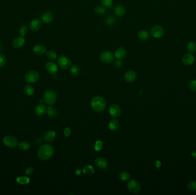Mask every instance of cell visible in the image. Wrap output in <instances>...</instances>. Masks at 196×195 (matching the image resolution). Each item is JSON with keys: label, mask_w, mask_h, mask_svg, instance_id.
Listing matches in <instances>:
<instances>
[{"label": "cell", "mask_w": 196, "mask_h": 195, "mask_svg": "<svg viewBox=\"0 0 196 195\" xmlns=\"http://www.w3.org/2000/svg\"><path fill=\"white\" fill-rule=\"evenodd\" d=\"M54 154V147L51 144H45L40 147L38 152V156L40 160L45 161L51 158Z\"/></svg>", "instance_id": "1"}, {"label": "cell", "mask_w": 196, "mask_h": 195, "mask_svg": "<svg viewBox=\"0 0 196 195\" xmlns=\"http://www.w3.org/2000/svg\"><path fill=\"white\" fill-rule=\"evenodd\" d=\"M91 105L92 109L95 112H101L105 109L106 102L103 98L99 96H96L91 99Z\"/></svg>", "instance_id": "2"}, {"label": "cell", "mask_w": 196, "mask_h": 195, "mask_svg": "<svg viewBox=\"0 0 196 195\" xmlns=\"http://www.w3.org/2000/svg\"><path fill=\"white\" fill-rule=\"evenodd\" d=\"M56 100V93L52 90L49 89L45 92L44 94V101L48 105L54 104Z\"/></svg>", "instance_id": "3"}, {"label": "cell", "mask_w": 196, "mask_h": 195, "mask_svg": "<svg viewBox=\"0 0 196 195\" xmlns=\"http://www.w3.org/2000/svg\"><path fill=\"white\" fill-rule=\"evenodd\" d=\"M39 73L35 71H29L25 76V81L29 84L35 83L39 80Z\"/></svg>", "instance_id": "4"}, {"label": "cell", "mask_w": 196, "mask_h": 195, "mask_svg": "<svg viewBox=\"0 0 196 195\" xmlns=\"http://www.w3.org/2000/svg\"><path fill=\"white\" fill-rule=\"evenodd\" d=\"M3 144L10 148H15L18 145V140L17 138L12 135H8L3 138Z\"/></svg>", "instance_id": "5"}, {"label": "cell", "mask_w": 196, "mask_h": 195, "mask_svg": "<svg viewBox=\"0 0 196 195\" xmlns=\"http://www.w3.org/2000/svg\"><path fill=\"white\" fill-rule=\"evenodd\" d=\"M58 64L59 67L63 69H68L72 65L71 60L66 56L61 55L58 59Z\"/></svg>", "instance_id": "6"}, {"label": "cell", "mask_w": 196, "mask_h": 195, "mask_svg": "<svg viewBox=\"0 0 196 195\" xmlns=\"http://www.w3.org/2000/svg\"><path fill=\"white\" fill-rule=\"evenodd\" d=\"M151 36L155 39H160L165 34L163 28L159 25L153 26L150 30Z\"/></svg>", "instance_id": "7"}, {"label": "cell", "mask_w": 196, "mask_h": 195, "mask_svg": "<svg viewBox=\"0 0 196 195\" xmlns=\"http://www.w3.org/2000/svg\"><path fill=\"white\" fill-rule=\"evenodd\" d=\"M128 190L134 194H137L140 191V185L136 180H130L127 185Z\"/></svg>", "instance_id": "8"}, {"label": "cell", "mask_w": 196, "mask_h": 195, "mask_svg": "<svg viewBox=\"0 0 196 195\" xmlns=\"http://www.w3.org/2000/svg\"><path fill=\"white\" fill-rule=\"evenodd\" d=\"M100 61L106 64H110L114 60V55L110 51H104L100 55Z\"/></svg>", "instance_id": "9"}, {"label": "cell", "mask_w": 196, "mask_h": 195, "mask_svg": "<svg viewBox=\"0 0 196 195\" xmlns=\"http://www.w3.org/2000/svg\"><path fill=\"white\" fill-rule=\"evenodd\" d=\"M47 71L52 75H55L58 72V66L53 61H48L45 65Z\"/></svg>", "instance_id": "10"}, {"label": "cell", "mask_w": 196, "mask_h": 195, "mask_svg": "<svg viewBox=\"0 0 196 195\" xmlns=\"http://www.w3.org/2000/svg\"><path fill=\"white\" fill-rule=\"evenodd\" d=\"M195 61V57L191 53L185 54L182 59V64L186 66L192 65V64H193Z\"/></svg>", "instance_id": "11"}, {"label": "cell", "mask_w": 196, "mask_h": 195, "mask_svg": "<svg viewBox=\"0 0 196 195\" xmlns=\"http://www.w3.org/2000/svg\"><path fill=\"white\" fill-rule=\"evenodd\" d=\"M109 113L112 117L117 118L121 114V109L117 104H113L110 106Z\"/></svg>", "instance_id": "12"}, {"label": "cell", "mask_w": 196, "mask_h": 195, "mask_svg": "<svg viewBox=\"0 0 196 195\" xmlns=\"http://www.w3.org/2000/svg\"><path fill=\"white\" fill-rule=\"evenodd\" d=\"M26 42V39L23 36L17 37L13 39L12 42V46L16 49H20L24 46Z\"/></svg>", "instance_id": "13"}, {"label": "cell", "mask_w": 196, "mask_h": 195, "mask_svg": "<svg viewBox=\"0 0 196 195\" xmlns=\"http://www.w3.org/2000/svg\"><path fill=\"white\" fill-rule=\"evenodd\" d=\"M41 27V21L39 19H35L32 20L29 24V28L32 32H37L39 30Z\"/></svg>", "instance_id": "14"}, {"label": "cell", "mask_w": 196, "mask_h": 195, "mask_svg": "<svg viewBox=\"0 0 196 195\" xmlns=\"http://www.w3.org/2000/svg\"><path fill=\"white\" fill-rule=\"evenodd\" d=\"M33 52L36 56H42L47 53V48L42 45H36L33 48Z\"/></svg>", "instance_id": "15"}, {"label": "cell", "mask_w": 196, "mask_h": 195, "mask_svg": "<svg viewBox=\"0 0 196 195\" xmlns=\"http://www.w3.org/2000/svg\"><path fill=\"white\" fill-rule=\"evenodd\" d=\"M54 14L50 11H47L45 12L41 16V20L45 24H49L52 22L54 20Z\"/></svg>", "instance_id": "16"}, {"label": "cell", "mask_w": 196, "mask_h": 195, "mask_svg": "<svg viewBox=\"0 0 196 195\" xmlns=\"http://www.w3.org/2000/svg\"><path fill=\"white\" fill-rule=\"evenodd\" d=\"M56 138V133L53 131H47L44 136V140L47 142H51Z\"/></svg>", "instance_id": "17"}, {"label": "cell", "mask_w": 196, "mask_h": 195, "mask_svg": "<svg viewBox=\"0 0 196 195\" xmlns=\"http://www.w3.org/2000/svg\"><path fill=\"white\" fill-rule=\"evenodd\" d=\"M95 163L96 165L100 168H105L107 166V161L106 158L102 157H99L95 159Z\"/></svg>", "instance_id": "18"}, {"label": "cell", "mask_w": 196, "mask_h": 195, "mask_svg": "<svg viewBox=\"0 0 196 195\" xmlns=\"http://www.w3.org/2000/svg\"><path fill=\"white\" fill-rule=\"evenodd\" d=\"M137 78V74L133 71H129L124 75V79L127 82H133Z\"/></svg>", "instance_id": "19"}, {"label": "cell", "mask_w": 196, "mask_h": 195, "mask_svg": "<svg viewBox=\"0 0 196 195\" xmlns=\"http://www.w3.org/2000/svg\"><path fill=\"white\" fill-rule=\"evenodd\" d=\"M126 50L123 47H120L116 50L114 56L118 59L122 60L126 57Z\"/></svg>", "instance_id": "20"}, {"label": "cell", "mask_w": 196, "mask_h": 195, "mask_svg": "<svg viewBox=\"0 0 196 195\" xmlns=\"http://www.w3.org/2000/svg\"><path fill=\"white\" fill-rule=\"evenodd\" d=\"M47 107L44 104H39L35 108V113L38 116H42L47 112Z\"/></svg>", "instance_id": "21"}, {"label": "cell", "mask_w": 196, "mask_h": 195, "mask_svg": "<svg viewBox=\"0 0 196 195\" xmlns=\"http://www.w3.org/2000/svg\"><path fill=\"white\" fill-rule=\"evenodd\" d=\"M138 37L142 41H146L149 39L150 34L146 30H140L138 33Z\"/></svg>", "instance_id": "22"}, {"label": "cell", "mask_w": 196, "mask_h": 195, "mask_svg": "<svg viewBox=\"0 0 196 195\" xmlns=\"http://www.w3.org/2000/svg\"><path fill=\"white\" fill-rule=\"evenodd\" d=\"M95 169L94 167L91 165H87L83 167V172L87 176L92 175L94 174Z\"/></svg>", "instance_id": "23"}, {"label": "cell", "mask_w": 196, "mask_h": 195, "mask_svg": "<svg viewBox=\"0 0 196 195\" xmlns=\"http://www.w3.org/2000/svg\"><path fill=\"white\" fill-rule=\"evenodd\" d=\"M108 127L111 131H117L119 127V123L118 120L115 119L111 120L109 122Z\"/></svg>", "instance_id": "24"}, {"label": "cell", "mask_w": 196, "mask_h": 195, "mask_svg": "<svg viewBox=\"0 0 196 195\" xmlns=\"http://www.w3.org/2000/svg\"><path fill=\"white\" fill-rule=\"evenodd\" d=\"M125 12H126L125 8L122 5H119L115 8L114 13L117 16L122 17V16H124V15L125 14Z\"/></svg>", "instance_id": "25"}, {"label": "cell", "mask_w": 196, "mask_h": 195, "mask_svg": "<svg viewBox=\"0 0 196 195\" xmlns=\"http://www.w3.org/2000/svg\"><path fill=\"white\" fill-rule=\"evenodd\" d=\"M47 115L50 117H55L57 116V110L52 106H48L47 108Z\"/></svg>", "instance_id": "26"}, {"label": "cell", "mask_w": 196, "mask_h": 195, "mask_svg": "<svg viewBox=\"0 0 196 195\" xmlns=\"http://www.w3.org/2000/svg\"><path fill=\"white\" fill-rule=\"evenodd\" d=\"M35 89L32 85H27L24 88V93L28 96H31L33 95Z\"/></svg>", "instance_id": "27"}, {"label": "cell", "mask_w": 196, "mask_h": 195, "mask_svg": "<svg viewBox=\"0 0 196 195\" xmlns=\"http://www.w3.org/2000/svg\"><path fill=\"white\" fill-rule=\"evenodd\" d=\"M16 181L20 184H28L30 181V178L26 176H20L17 178Z\"/></svg>", "instance_id": "28"}, {"label": "cell", "mask_w": 196, "mask_h": 195, "mask_svg": "<svg viewBox=\"0 0 196 195\" xmlns=\"http://www.w3.org/2000/svg\"><path fill=\"white\" fill-rule=\"evenodd\" d=\"M119 178H120V180H122L123 181H128L130 179L131 175L127 172L123 171V172H121L119 174Z\"/></svg>", "instance_id": "29"}, {"label": "cell", "mask_w": 196, "mask_h": 195, "mask_svg": "<svg viewBox=\"0 0 196 195\" xmlns=\"http://www.w3.org/2000/svg\"><path fill=\"white\" fill-rule=\"evenodd\" d=\"M186 49L189 53H194L196 51V42L195 41L189 42L188 45Z\"/></svg>", "instance_id": "30"}, {"label": "cell", "mask_w": 196, "mask_h": 195, "mask_svg": "<svg viewBox=\"0 0 196 195\" xmlns=\"http://www.w3.org/2000/svg\"><path fill=\"white\" fill-rule=\"evenodd\" d=\"M105 24L107 26L114 25L116 23V19L113 16H108L105 19Z\"/></svg>", "instance_id": "31"}, {"label": "cell", "mask_w": 196, "mask_h": 195, "mask_svg": "<svg viewBox=\"0 0 196 195\" xmlns=\"http://www.w3.org/2000/svg\"><path fill=\"white\" fill-rule=\"evenodd\" d=\"M19 147L22 151H28L30 148V144L27 141H21L18 144Z\"/></svg>", "instance_id": "32"}, {"label": "cell", "mask_w": 196, "mask_h": 195, "mask_svg": "<svg viewBox=\"0 0 196 195\" xmlns=\"http://www.w3.org/2000/svg\"><path fill=\"white\" fill-rule=\"evenodd\" d=\"M95 12L99 15H104L106 12V10L104 6H97L95 7L94 9Z\"/></svg>", "instance_id": "33"}, {"label": "cell", "mask_w": 196, "mask_h": 195, "mask_svg": "<svg viewBox=\"0 0 196 195\" xmlns=\"http://www.w3.org/2000/svg\"><path fill=\"white\" fill-rule=\"evenodd\" d=\"M101 3L105 8H111L113 6V0H101Z\"/></svg>", "instance_id": "34"}, {"label": "cell", "mask_w": 196, "mask_h": 195, "mask_svg": "<svg viewBox=\"0 0 196 195\" xmlns=\"http://www.w3.org/2000/svg\"><path fill=\"white\" fill-rule=\"evenodd\" d=\"M47 57L49 59L54 60L57 58V53L54 50H50L47 52Z\"/></svg>", "instance_id": "35"}, {"label": "cell", "mask_w": 196, "mask_h": 195, "mask_svg": "<svg viewBox=\"0 0 196 195\" xmlns=\"http://www.w3.org/2000/svg\"><path fill=\"white\" fill-rule=\"evenodd\" d=\"M80 68L78 65H74L70 69V72L71 73L74 75V76H78L79 74L80 73Z\"/></svg>", "instance_id": "36"}, {"label": "cell", "mask_w": 196, "mask_h": 195, "mask_svg": "<svg viewBox=\"0 0 196 195\" xmlns=\"http://www.w3.org/2000/svg\"><path fill=\"white\" fill-rule=\"evenodd\" d=\"M188 189L192 192L196 191V181H192L188 184Z\"/></svg>", "instance_id": "37"}, {"label": "cell", "mask_w": 196, "mask_h": 195, "mask_svg": "<svg viewBox=\"0 0 196 195\" xmlns=\"http://www.w3.org/2000/svg\"><path fill=\"white\" fill-rule=\"evenodd\" d=\"M28 32V29L27 27L25 25H22L20 26L19 28V33L21 36L24 37Z\"/></svg>", "instance_id": "38"}, {"label": "cell", "mask_w": 196, "mask_h": 195, "mask_svg": "<svg viewBox=\"0 0 196 195\" xmlns=\"http://www.w3.org/2000/svg\"><path fill=\"white\" fill-rule=\"evenodd\" d=\"M6 63V58L3 55H0V68L5 65Z\"/></svg>", "instance_id": "39"}, {"label": "cell", "mask_w": 196, "mask_h": 195, "mask_svg": "<svg viewBox=\"0 0 196 195\" xmlns=\"http://www.w3.org/2000/svg\"><path fill=\"white\" fill-rule=\"evenodd\" d=\"M189 88L190 90L196 92V80H192L189 82Z\"/></svg>", "instance_id": "40"}, {"label": "cell", "mask_w": 196, "mask_h": 195, "mask_svg": "<svg viewBox=\"0 0 196 195\" xmlns=\"http://www.w3.org/2000/svg\"><path fill=\"white\" fill-rule=\"evenodd\" d=\"M102 147H103V142L99 140L96 142L94 148L97 151H100Z\"/></svg>", "instance_id": "41"}, {"label": "cell", "mask_w": 196, "mask_h": 195, "mask_svg": "<svg viewBox=\"0 0 196 195\" xmlns=\"http://www.w3.org/2000/svg\"><path fill=\"white\" fill-rule=\"evenodd\" d=\"M71 129H70V128H66L64 129V136H65L69 137L71 135Z\"/></svg>", "instance_id": "42"}, {"label": "cell", "mask_w": 196, "mask_h": 195, "mask_svg": "<svg viewBox=\"0 0 196 195\" xmlns=\"http://www.w3.org/2000/svg\"><path fill=\"white\" fill-rule=\"evenodd\" d=\"M25 174L27 175H31L33 174V169L32 167H28L25 170Z\"/></svg>", "instance_id": "43"}, {"label": "cell", "mask_w": 196, "mask_h": 195, "mask_svg": "<svg viewBox=\"0 0 196 195\" xmlns=\"http://www.w3.org/2000/svg\"><path fill=\"white\" fill-rule=\"evenodd\" d=\"M122 64H123V62L122 61H121V59H118L117 61H115V65L117 67H120L122 66Z\"/></svg>", "instance_id": "44"}, {"label": "cell", "mask_w": 196, "mask_h": 195, "mask_svg": "<svg viewBox=\"0 0 196 195\" xmlns=\"http://www.w3.org/2000/svg\"><path fill=\"white\" fill-rule=\"evenodd\" d=\"M75 173L76 175H80V174H81V171L80 169H76V170L75 171Z\"/></svg>", "instance_id": "45"}, {"label": "cell", "mask_w": 196, "mask_h": 195, "mask_svg": "<svg viewBox=\"0 0 196 195\" xmlns=\"http://www.w3.org/2000/svg\"><path fill=\"white\" fill-rule=\"evenodd\" d=\"M40 140H41V138H36V144H40V143H41L42 141V140L40 141Z\"/></svg>", "instance_id": "46"}]
</instances>
